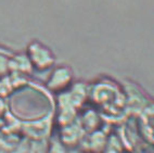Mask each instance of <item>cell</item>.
Returning <instances> with one entry per match:
<instances>
[{"label": "cell", "instance_id": "1", "mask_svg": "<svg viewBox=\"0 0 154 153\" xmlns=\"http://www.w3.org/2000/svg\"><path fill=\"white\" fill-rule=\"evenodd\" d=\"M33 70L45 72L54 66L55 55L47 45L39 40H32L27 45L26 53Z\"/></svg>", "mask_w": 154, "mask_h": 153}, {"label": "cell", "instance_id": "2", "mask_svg": "<svg viewBox=\"0 0 154 153\" xmlns=\"http://www.w3.org/2000/svg\"><path fill=\"white\" fill-rule=\"evenodd\" d=\"M74 73L71 66L61 64L53 66L46 82V87L51 92L61 93L67 90L73 84Z\"/></svg>", "mask_w": 154, "mask_h": 153}, {"label": "cell", "instance_id": "3", "mask_svg": "<svg viewBox=\"0 0 154 153\" xmlns=\"http://www.w3.org/2000/svg\"><path fill=\"white\" fill-rule=\"evenodd\" d=\"M33 71L32 64L28 60L27 55L23 53H17L13 57L8 58V72L10 73H19L26 75Z\"/></svg>", "mask_w": 154, "mask_h": 153}, {"label": "cell", "instance_id": "4", "mask_svg": "<svg viewBox=\"0 0 154 153\" xmlns=\"http://www.w3.org/2000/svg\"><path fill=\"white\" fill-rule=\"evenodd\" d=\"M46 153H69L67 147L61 141L60 138H52L47 142Z\"/></svg>", "mask_w": 154, "mask_h": 153}, {"label": "cell", "instance_id": "5", "mask_svg": "<svg viewBox=\"0 0 154 153\" xmlns=\"http://www.w3.org/2000/svg\"><path fill=\"white\" fill-rule=\"evenodd\" d=\"M8 72V58L0 53V76L6 75Z\"/></svg>", "mask_w": 154, "mask_h": 153}, {"label": "cell", "instance_id": "6", "mask_svg": "<svg viewBox=\"0 0 154 153\" xmlns=\"http://www.w3.org/2000/svg\"><path fill=\"white\" fill-rule=\"evenodd\" d=\"M7 109V104L5 102V98L0 97V116H2V114L6 112Z\"/></svg>", "mask_w": 154, "mask_h": 153}, {"label": "cell", "instance_id": "7", "mask_svg": "<svg viewBox=\"0 0 154 153\" xmlns=\"http://www.w3.org/2000/svg\"><path fill=\"white\" fill-rule=\"evenodd\" d=\"M0 153H13V150L7 147L6 145H3L2 142H0Z\"/></svg>", "mask_w": 154, "mask_h": 153}, {"label": "cell", "instance_id": "8", "mask_svg": "<svg viewBox=\"0 0 154 153\" xmlns=\"http://www.w3.org/2000/svg\"><path fill=\"white\" fill-rule=\"evenodd\" d=\"M3 124H5V122H3V120H2V116H0V129L3 127Z\"/></svg>", "mask_w": 154, "mask_h": 153}]
</instances>
